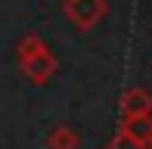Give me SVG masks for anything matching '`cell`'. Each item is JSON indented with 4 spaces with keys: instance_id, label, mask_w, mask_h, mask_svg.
Segmentation results:
<instances>
[{
    "instance_id": "7a4b0ae2",
    "label": "cell",
    "mask_w": 152,
    "mask_h": 149,
    "mask_svg": "<svg viewBox=\"0 0 152 149\" xmlns=\"http://www.w3.org/2000/svg\"><path fill=\"white\" fill-rule=\"evenodd\" d=\"M62 12L78 31H90L106 19L109 6H106V0H65Z\"/></svg>"
},
{
    "instance_id": "52a82bcc",
    "label": "cell",
    "mask_w": 152,
    "mask_h": 149,
    "mask_svg": "<svg viewBox=\"0 0 152 149\" xmlns=\"http://www.w3.org/2000/svg\"><path fill=\"white\" fill-rule=\"evenodd\" d=\"M149 149H152V137H149Z\"/></svg>"
},
{
    "instance_id": "8992f818",
    "label": "cell",
    "mask_w": 152,
    "mask_h": 149,
    "mask_svg": "<svg viewBox=\"0 0 152 149\" xmlns=\"http://www.w3.org/2000/svg\"><path fill=\"white\" fill-rule=\"evenodd\" d=\"M102 149H149V146L143 143V140H137V137H130V134H127V131H124V127H121V131L115 134V137L109 140V143L102 146Z\"/></svg>"
},
{
    "instance_id": "277c9868",
    "label": "cell",
    "mask_w": 152,
    "mask_h": 149,
    "mask_svg": "<svg viewBox=\"0 0 152 149\" xmlns=\"http://www.w3.org/2000/svg\"><path fill=\"white\" fill-rule=\"evenodd\" d=\"M81 146V137L72 131V127H56V131L47 137V149H78Z\"/></svg>"
},
{
    "instance_id": "3957f363",
    "label": "cell",
    "mask_w": 152,
    "mask_h": 149,
    "mask_svg": "<svg viewBox=\"0 0 152 149\" xmlns=\"http://www.w3.org/2000/svg\"><path fill=\"white\" fill-rule=\"evenodd\" d=\"M118 109H121V121H130V118H149V115H152V93H146L143 87L124 90Z\"/></svg>"
},
{
    "instance_id": "5b68a950",
    "label": "cell",
    "mask_w": 152,
    "mask_h": 149,
    "mask_svg": "<svg viewBox=\"0 0 152 149\" xmlns=\"http://www.w3.org/2000/svg\"><path fill=\"white\" fill-rule=\"evenodd\" d=\"M121 127L130 134V137L143 140V143L149 146V137H152V115H149V118H130V121H121Z\"/></svg>"
},
{
    "instance_id": "6da1fadb",
    "label": "cell",
    "mask_w": 152,
    "mask_h": 149,
    "mask_svg": "<svg viewBox=\"0 0 152 149\" xmlns=\"http://www.w3.org/2000/svg\"><path fill=\"white\" fill-rule=\"evenodd\" d=\"M19 72L22 78L34 87H44L53 74L59 72V62L53 56V50L44 44L37 34H28L19 40Z\"/></svg>"
}]
</instances>
